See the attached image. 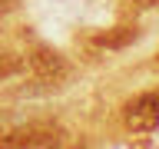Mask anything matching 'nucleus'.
I'll list each match as a JSON object with an SVG mask.
<instances>
[{"mask_svg": "<svg viewBox=\"0 0 159 149\" xmlns=\"http://www.w3.org/2000/svg\"><path fill=\"white\" fill-rule=\"evenodd\" d=\"M66 142V129L57 123H27V126L13 129L7 136H0V146H17V149H50Z\"/></svg>", "mask_w": 159, "mask_h": 149, "instance_id": "obj_1", "label": "nucleus"}, {"mask_svg": "<svg viewBox=\"0 0 159 149\" xmlns=\"http://www.w3.org/2000/svg\"><path fill=\"white\" fill-rule=\"evenodd\" d=\"M30 66V73L40 79V83H47V86H57V83H63V79L70 76V63L63 53H57L53 47H43V43H37V47L27 53V60H23Z\"/></svg>", "mask_w": 159, "mask_h": 149, "instance_id": "obj_2", "label": "nucleus"}, {"mask_svg": "<svg viewBox=\"0 0 159 149\" xmlns=\"http://www.w3.org/2000/svg\"><path fill=\"white\" fill-rule=\"evenodd\" d=\"M123 123L129 133H152L159 129V89H146L123 106Z\"/></svg>", "mask_w": 159, "mask_h": 149, "instance_id": "obj_3", "label": "nucleus"}, {"mask_svg": "<svg viewBox=\"0 0 159 149\" xmlns=\"http://www.w3.org/2000/svg\"><path fill=\"white\" fill-rule=\"evenodd\" d=\"M136 37H139L136 27H113V30H106V33H93V43H96V47H106V50H123Z\"/></svg>", "mask_w": 159, "mask_h": 149, "instance_id": "obj_4", "label": "nucleus"}, {"mask_svg": "<svg viewBox=\"0 0 159 149\" xmlns=\"http://www.w3.org/2000/svg\"><path fill=\"white\" fill-rule=\"evenodd\" d=\"M23 56H17L13 50H0V83L10 76H17V73H23Z\"/></svg>", "mask_w": 159, "mask_h": 149, "instance_id": "obj_5", "label": "nucleus"}, {"mask_svg": "<svg viewBox=\"0 0 159 149\" xmlns=\"http://www.w3.org/2000/svg\"><path fill=\"white\" fill-rule=\"evenodd\" d=\"M136 7H159V0H133Z\"/></svg>", "mask_w": 159, "mask_h": 149, "instance_id": "obj_6", "label": "nucleus"}, {"mask_svg": "<svg viewBox=\"0 0 159 149\" xmlns=\"http://www.w3.org/2000/svg\"><path fill=\"white\" fill-rule=\"evenodd\" d=\"M156 66H159V53H156Z\"/></svg>", "mask_w": 159, "mask_h": 149, "instance_id": "obj_7", "label": "nucleus"}]
</instances>
